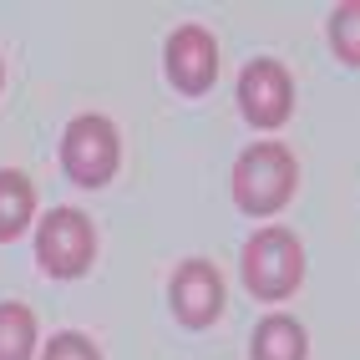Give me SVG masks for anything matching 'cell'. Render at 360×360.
Returning <instances> with one entry per match:
<instances>
[{"label":"cell","mask_w":360,"mask_h":360,"mask_svg":"<svg viewBox=\"0 0 360 360\" xmlns=\"http://www.w3.org/2000/svg\"><path fill=\"white\" fill-rule=\"evenodd\" d=\"M295 193V153L284 142H249L233 162V198L249 213H274Z\"/></svg>","instance_id":"1"},{"label":"cell","mask_w":360,"mask_h":360,"mask_svg":"<svg viewBox=\"0 0 360 360\" xmlns=\"http://www.w3.org/2000/svg\"><path fill=\"white\" fill-rule=\"evenodd\" d=\"M304 249L290 229H259L244 244V284L259 300H284L300 290Z\"/></svg>","instance_id":"2"},{"label":"cell","mask_w":360,"mask_h":360,"mask_svg":"<svg viewBox=\"0 0 360 360\" xmlns=\"http://www.w3.org/2000/svg\"><path fill=\"white\" fill-rule=\"evenodd\" d=\"M91 254H97V229H91V219L82 208H51L36 229V259L46 274L56 279H71L82 274Z\"/></svg>","instance_id":"3"},{"label":"cell","mask_w":360,"mask_h":360,"mask_svg":"<svg viewBox=\"0 0 360 360\" xmlns=\"http://www.w3.org/2000/svg\"><path fill=\"white\" fill-rule=\"evenodd\" d=\"M61 167L86 188L107 183L117 173V127L107 117H97V112L77 117V122L66 127V137H61Z\"/></svg>","instance_id":"4"},{"label":"cell","mask_w":360,"mask_h":360,"mask_svg":"<svg viewBox=\"0 0 360 360\" xmlns=\"http://www.w3.org/2000/svg\"><path fill=\"white\" fill-rule=\"evenodd\" d=\"M238 102H244V117L254 127H279L295 107V82L279 61L259 56L238 71Z\"/></svg>","instance_id":"5"},{"label":"cell","mask_w":360,"mask_h":360,"mask_svg":"<svg viewBox=\"0 0 360 360\" xmlns=\"http://www.w3.org/2000/svg\"><path fill=\"white\" fill-rule=\"evenodd\" d=\"M213 71H219V46L203 26H178L167 36V77H173L178 91H208Z\"/></svg>","instance_id":"6"},{"label":"cell","mask_w":360,"mask_h":360,"mask_svg":"<svg viewBox=\"0 0 360 360\" xmlns=\"http://www.w3.org/2000/svg\"><path fill=\"white\" fill-rule=\"evenodd\" d=\"M173 309L183 325H208L224 309V279L208 259H183L173 274Z\"/></svg>","instance_id":"7"},{"label":"cell","mask_w":360,"mask_h":360,"mask_svg":"<svg viewBox=\"0 0 360 360\" xmlns=\"http://www.w3.org/2000/svg\"><path fill=\"white\" fill-rule=\"evenodd\" d=\"M36 213V188L26 173H15V167H0V238H15L20 229L31 224Z\"/></svg>","instance_id":"8"},{"label":"cell","mask_w":360,"mask_h":360,"mask_svg":"<svg viewBox=\"0 0 360 360\" xmlns=\"http://www.w3.org/2000/svg\"><path fill=\"white\" fill-rule=\"evenodd\" d=\"M254 360H304V330L290 315H269L254 330Z\"/></svg>","instance_id":"9"},{"label":"cell","mask_w":360,"mask_h":360,"mask_svg":"<svg viewBox=\"0 0 360 360\" xmlns=\"http://www.w3.org/2000/svg\"><path fill=\"white\" fill-rule=\"evenodd\" d=\"M36 350V315L31 304L6 300L0 304V360H31Z\"/></svg>","instance_id":"10"},{"label":"cell","mask_w":360,"mask_h":360,"mask_svg":"<svg viewBox=\"0 0 360 360\" xmlns=\"http://www.w3.org/2000/svg\"><path fill=\"white\" fill-rule=\"evenodd\" d=\"M330 41H335V51H340V61L360 66V0H345V6L330 15Z\"/></svg>","instance_id":"11"},{"label":"cell","mask_w":360,"mask_h":360,"mask_svg":"<svg viewBox=\"0 0 360 360\" xmlns=\"http://www.w3.org/2000/svg\"><path fill=\"white\" fill-rule=\"evenodd\" d=\"M41 360H102L97 355V345L86 340V335H77V330H61L51 345H46V355Z\"/></svg>","instance_id":"12"}]
</instances>
